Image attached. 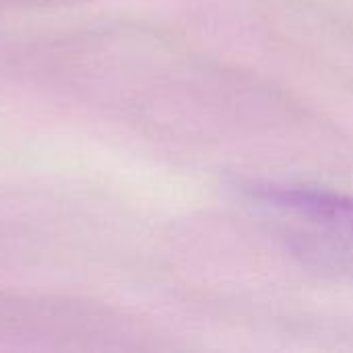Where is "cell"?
Listing matches in <instances>:
<instances>
[{
	"mask_svg": "<svg viewBox=\"0 0 353 353\" xmlns=\"http://www.w3.org/2000/svg\"><path fill=\"white\" fill-rule=\"evenodd\" d=\"M250 205L302 263L353 279V199L302 186L250 184Z\"/></svg>",
	"mask_w": 353,
	"mask_h": 353,
	"instance_id": "6da1fadb",
	"label": "cell"
}]
</instances>
